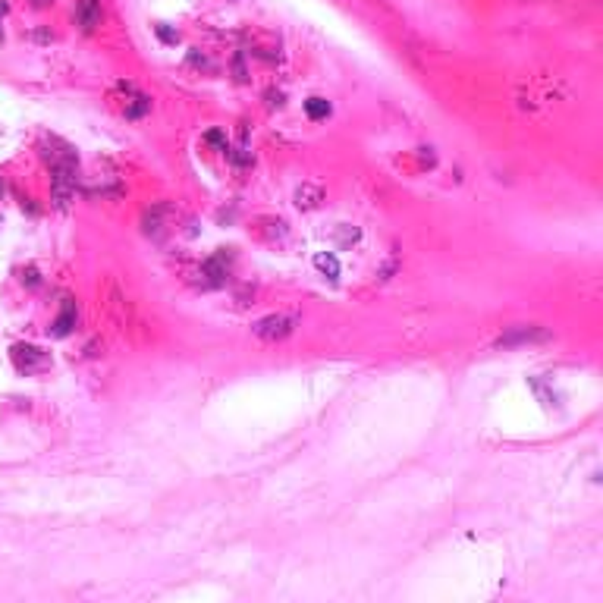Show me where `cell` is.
<instances>
[{"mask_svg": "<svg viewBox=\"0 0 603 603\" xmlns=\"http://www.w3.org/2000/svg\"><path fill=\"white\" fill-rule=\"evenodd\" d=\"M314 264H318V270H324L327 276H336L339 274L336 258H330V255H318V258H314Z\"/></svg>", "mask_w": 603, "mask_h": 603, "instance_id": "obj_6", "label": "cell"}, {"mask_svg": "<svg viewBox=\"0 0 603 603\" xmlns=\"http://www.w3.org/2000/svg\"><path fill=\"white\" fill-rule=\"evenodd\" d=\"M13 362H16V368L19 371H35V368H41L44 362H47V358H44V352L41 349H35V345H13Z\"/></svg>", "mask_w": 603, "mask_h": 603, "instance_id": "obj_2", "label": "cell"}, {"mask_svg": "<svg viewBox=\"0 0 603 603\" xmlns=\"http://www.w3.org/2000/svg\"><path fill=\"white\" fill-rule=\"evenodd\" d=\"M75 22H79L85 31H91L94 25L100 22V3L98 0H79V3H75Z\"/></svg>", "mask_w": 603, "mask_h": 603, "instance_id": "obj_3", "label": "cell"}, {"mask_svg": "<svg viewBox=\"0 0 603 603\" xmlns=\"http://www.w3.org/2000/svg\"><path fill=\"white\" fill-rule=\"evenodd\" d=\"M305 110L311 119H324L327 113H330V104H327L324 98H311V100H305Z\"/></svg>", "mask_w": 603, "mask_h": 603, "instance_id": "obj_5", "label": "cell"}, {"mask_svg": "<svg viewBox=\"0 0 603 603\" xmlns=\"http://www.w3.org/2000/svg\"><path fill=\"white\" fill-rule=\"evenodd\" d=\"M31 3H35V6H44V3H47V0H31Z\"/></svg>", "mask_w": 603, "mask_h": 603, "instance_id": "obj_9", "label": "cell"}, {"mask_svg": "<svg viewBox=\"0 0 603 603\" xmlns=\"http://www.w3.org/2000/svg\"><path fill=\"white\" fill-rule=\"evenodd\" d=\"M292 318H283V314H270V318H261L255 324V336L261 339H283L292 333Z\"/></svg>", "mask_w": 603, "mask_h": 603, "instance_id": "obj_1", "label": "cell"}, {"mask_svg": "<svg viewBox=\"0 0 603 603\" xmlns=\"http://www.w3.org/2000/svg\"><path fill=\"white\" fill-rule=\"evenodd\" d=\"M531 339H544V333L528 327V330H515L509 336H500V345H512V343H531Z\"/></svg>", "mask_w": 603, "mask_h": 603, "instance_id": "obj_4", "label": "cell"}, {"mask_svg": "<svg viewBox=\"0 0 603 603\" xmlns=\"http://www.w3.org/2000/svg\"><path fill=\"white\" fill-rule=\"evenodd\" d=\"M207 142H211V144H220V148L226 151V138L220 135V132H207Z\"/></svg>", "mask_w": 603, "mask_h": 603, "instance_id": "obj_8", "label": "cell"}, {"mask_svg": "<svg viewBox=\"0 0 603 603\" xmlns=\"http://www.w3.org/2000/svg\"><path fill=\"white\" fill-rule=\"evenodd\" d=\"M73 324H75V314L73 311H63L60 318H57V324H54V333H57V336H66Z\"/></svg>", "mask_w": 603, "mask_h": 603, "instance_id": "obj_7", "label": "cell"}]
</instances>
